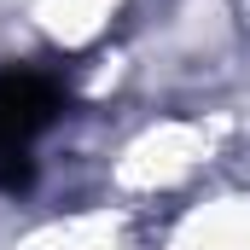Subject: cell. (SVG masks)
Returning <instances> with one entry per match:
<instances>
[{
  "instance_id": "obj_1",
  "label": "cell",
  "mask_w": 250,
  "mask_h": 250,
  "mask_svg": "<svg viewBox=\"0 0 250 250\" xmlns=\"http://www.w3.org/2000/svg\"><path fill=\"white\" fill-rule=\"evenodd\" d=\"M53 111H59L53 82H41V76H29V70L0 76V163H12L41 128L53 123Z\"/></svg>"
}]
</instances>
